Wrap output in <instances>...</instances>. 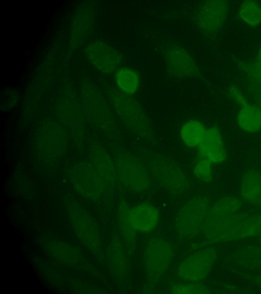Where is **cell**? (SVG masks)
<instances>
[{
    "label": "cell",
    "instance_id": "cell-1",
    "mask_svg": "<svg viewBox=\"0 0 261 294\" xmlns=\"http://www.w3.org/2000/svg\"><path fill=\"white\" fill-rule=\"evenodd\" d=\"M111 99L116 111L128 130L144 139L151 136L152 128L148 117L133 95L114 90Z\"/></svg>",
    "mask_w": 261,
    "mask_h": 294
},
{
    "label": "cell",
    "instance_id": "cell-2",
    "mask_svg": "<svg viewBox=\"0 0 261 294\" xmlns=\"http://www.w3.org/2000/svg\"><path fill=\"white\" fill-rule=\"evenodd\" d=\"M151 177L161 187L172 193L182 191L187 178L181 167L174 160L164 155H151L147 162Z\"/></svg>",
    "mask_w": 261,
    "mask_h": 294
},
{
    "label": "cell",
    "instance_id": "cell-3",
    "mask_svg": "<svg viewBox=\"0 0 261 294\" xmlns=\"http://www.w3.org/2000/svg\"><path fill=\"white\" fill-rule=\"evenodd\" d=\"M116 163L119 179L127 189L140 192L149 188L151 176L147 165L140 158L123 152L118 155Z\"/></svg>",
    "mask_w": 261,
    "mask_h": 294
},
{
    "label": "cell",
    "instance_id": "cell-4",
    "mask_svg": "<svg viewBox=\"0 0 261 294\" xmlns=\"http://www.w3.org/2000/svg\"><path fill=\"white\" fill-rule=\"evenodd\" d=\"M210 208L208 200L203 197H194L180 209L176 220V229L181 237L190 238L202 231Z\"/></svg>",
    "mask_w": 261,
    "mask_h": 294
},
{
    "label": "cell",
    "instance_id": "cell-5",
    "mask_svg": "<svg viewBox=\"0 0 261 294\" xmlns=\"http://www.w3.org/2000/svg\"><path fill=\"white\" fill-rule=\"evenodd\" d=\"M217 259L212 248L197 251L184 259L178 265L177 274L187 282H199L209 274Z\"/></svg>",
    "mask_w": 261,
    "mask_h": 294
},
{
    "label": "cell",
    "instance_id": "cell-6",
    "mask_svg": "<svg viewBox=\"0 0 261 294\" xmlns=\"http://www.w3.org/2000/svg\"><path fill=\"white\" fill-rule=\"evenodd\" d=\"M84 54L88 61L104 74L116 72L123 61L122 56L117 50L99 39L89 42L85 47Z\"/></svg>",
    "mask_w": 261,
    "mask_h": 294
},
{
    "label": "cell",
    "instance_id": "cell-7",
    "mask_svg": "<svg viewBox=\"0 0 261 294\" xmlns=\"http://www.w3.org/2000/svg\"><path fill=\"white\" fill-rule=\"evenodd\" d=\"M170 244L164 239L155 238L150 240L144 256L145 269L151 279L160 278L168 270L173 257Z\"/></svg>",
    "mask_w": 261,
    "mask_h": 294
},
{
    "label": "cell",
    "instance_id": "cell-8",
    "mask_svg": "<svg viewBox=\"0 0 261 294\" xmlns=\"http://www.w3.org/2000/svg\"><path fill=\"white\" fill-rule=\"evenodd\" d=\"M164 58L168 72L176 78H196L200 75L193 57L177 44L167 45L164 51Z\"/></svg>",
    "mask_w": 261,
    "mask_h": 294
},
{
    "label": "cell",
    "instance_id": "cell-9",
    "mask_svg": "<svg viewBox=\"0 0 261 294\" xmlns=\"http://www.w3.org/2000/svg\"><path fill=\"white\" fill-rule=\"evenodd\" d=\"M228 9V4L225 1H208L203 3L198 7L195 14L198 27L204 33L215 34L223 25Z\"/></svg>",
    "mask_w": 261,
    "mask_h": 294
},
{
    "label": "cell",
    "instance_id": "cell-10",
    "mask_svg": "<svg viewBox=\"0 0 261 294\" xmlns=\"http://www.w3.org/2000/svg\"><path fill=\"white\" fill-rule=\"evenodd\" d=\"M197 157L205 159L213 165L222 164L227 159L223 138L218 127L207 128L205 136L197 148Z\"/></svg>",
    "mask_w": 261,
    "mask_h": 294
},
{
    "label": "cell",
    "instance_id": "cell-11",
    "mask_svg": "<svg viewBox=\"0 0 261 294\" xmlns=\"http://www.w3.org/2000/svg\"><path fill=\"white\" fill-rule=\"evenodd\" d=\"M160 219L158 210L149 203L139 204L126 211V223L133 231L146 233L156 227Z\"/></svg>",
    "mask_w": 261,
    "mask_h": 294
},
{
    "label": "cell",
    "instance_id": "cell-12",
    "mask_svg": "<svg viewBox=\"0 0 261 294\" xmlns=\"http://www.w3.org/2000/svg\"><path fill=\"white\" fill-rule=\"evenodd\" d=\"M261 235V212L241 217L221 236L219 242L230 241Z\"/></svg>",
    "mask_w": 261,
    "mask_h": 294
},
{
    "label": "cell",
    "instance_id": "cell-13",
    "mask_svg": "<svg viewBox=\"0 0 261 294\" xmlns=\"http://www.w3.org/2000/svg\"><path fill=\"white\" fill-rule=\"evenodd\" d=\"M240 192L245 202L253 205L261 206V175L256 170L246 172L241 179Z\"/></svg>",
    "mask_w": 261,
    "mask_h": 294
},
{
    "label": "cell",
    "instance_id": "cell-14",
    "mask_svg": "<svg viewBox=\"0 0 261 294\" xmlns=\"http://www.w3.org/2000/svg\"><path fill=\"white\" fill-rule=\"evenodd\" d=\"M207 128L200 120L191 119L180 127L179 134L183 144L190 149L198 148L203 140Z\"/></svg>",
    "mask_w": 261,
    "mask_h": 294
},
{
    "label": "cell",
    "instance_id": "cell-15",
    "mask_svg": "<svg viewBox=\"0 0 261 294\" xmlns=\"http://www.w3.org/2000/svg\"><path fill=\"white\" fill-rule=\"evenodd\" d=\"M239 127L248 133H255L261 130V109L248 104L242 106L237 116Z\"/></svg>",
    "mask_w": 261,
    "mask_h": 294
},
{
    "label": "cell",
    "instance_id": "cell-16",
    "mask_svg": "<svg viewBox=\"0 0 261 294\" xmlns=\"http://www.w3.org/2000/svg\"><path fill=\"white\" fill-rule=\"evenodd\" d=\"M115 80L119 90L131 95L138 91L141 82L138 72L128 67L118 69L115 72Z\"/></svg>",
    "mask_w": 261,
    "mask_h": 294
},
{
    "label": "cell",
    "instance_id": "cell-17",
    "mask_svg": "<svg viewBox=\"0 0 261 294\" xmlns=\"http://www.w3.org/2000/svg\"><path fill=\"white\" fill-rule=\"evenodd\" d=\"M93 19V15L88 10H83L77 15L71 33L72 45H80L85 40L90 32Z\"/></svg>",
    "mask_w": 261,
    "mask_h": 294
},
{
    "label": "cell",
    "instance_id": "cell-18",
    "mask_svg": "<svg viewBox=\"0 0 261 294\" xmlns=\"http://www.w3.org/2000/svg\"><path fill=\"white\" fill-rule=\"evenodd\" d=\"M241 19L251 27H256L261 23V6L255 1H244L239 11Z\"/></svg>",
    "mask_w": 261,
    "mask_h": 294
},
{
    "label": "cell",
    "instance_id": "cell-19",
    "mask_svg": "<svg viewBox=\"0 0 261 294\" xmlns=\"http://www.w3.org/2000/svg\"><path fill=\"white\" fill-rule=\"evenodd\" d=\"M213 165L208 161L196 157L192 167L195 177L199 180L205 182H211L213 180Z\"/></svg>",
    "mask_w": 261,
    "mask_h": 294
},
{
    "label": "cell",
    "instance_id": "cell-20",
    "mask_svg": "<svg viewBox=\"0 0 261 294\" xmlns=\"http://www.w3.org/2000/svg\"><path fill=\"white\" fill-rule=\"evenodd\" d=\"M170 292L176 294H206L210 293L211 291L199 282H188L172 286Z\"/></svg>",
    "mask_w": 261,
    "mask_h": 294
},
{
    "label": "cell",
    "instance_id": "cell-21",
    "mask_svg": "<svg viewBox=\"0 0 261 294\" xmlns=\"http://www.w3.org/2000/svg\"><path fill=\"white\" fill-rule=\"evenodd\" d=\"M244 70L248 74L261 84V61L259 59L243 65Z\"/></svg>",
    "mask_w": 261,
    "mask_h": 294
},
{
    "label": "cell",
    "instance_id": "cell-22",
    "mask_svg": "<svg viewBox=\"0 0 261 294\" xmlns=\"http://www.w3.org/2000/svg\"><path fill=\"white\" fill-rule=\"evenodd\" d=\"M228 95L232 100L241 107L249 104L242 91L235 85H231L229 87Z\"/></svg>",
    "mask_w": 261,
    "mask_h": 294
},
{
    "label": "cell",
    "instance_id": "cell-23",
    "mask_svg": "<svg viewBox=\"0 0 261 294\" xmlns=\"http://www.w3.org/2000/svg\"><path fill=\"white\" fill-rule=\"evenodd\" d=\"M257 101L259 105V108L261 107V91L260 92V93L258 94V97H257Z\"/></svg>",
    "mask_w": 261,
    "mask_h": 294
},
{
    "label": "cell",
    "instance_id": "cell-24",
    "mask_svg": "<svg viewBox=\"0 0 261 294\" xmlns=\"http://www.w3.org/2000/svg\"><path fill=\"white\" fill-rule=\"evenodd\" d=\"M259 59L261 61V47L260 48L259 52Z\"/></svg>",
    "mask_w": 261,
    "mask_h": 294
},
{
    "label": "cell",
    "instance_id": "cell-25",
    "mask_svg": "<svg viewBox=\"0 0 261 294\" xmlns=\"http://www.w3.org/2000/svg\"><path fill=\"white\" fill-rule=\"evenodd\" d=\"M258 283H259V285L260 286H261V277L259 278V279H258Z\"/></svg>",
    "mask_w": 261,
    "mask_h": 294
}]
</instances>
